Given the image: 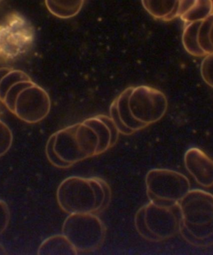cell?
Instances as JSON below:
<instances>
[{"label":"cell","mask_w":213,"mask_h":255,"mask_svg":"<svg viewBox=\"0 0 213 255\" xmlns=\"http://www.w3.org/2000/svg\"><path fill=\"white\" fill-rule=\"evenodd\" d=\"M164 93L147 86L129 87L113 101L110 117L118 132L130 135L160 121L167 112Z\"/></svg>","instance_id":"cell-1"},{"label":"cell","mask_w":213,"mask_h":255,"mask_svg":"<svg viewBox=\"0 0 213 255\" xmlns=\"http://www.w3.org/2000/svg\"><path fill=\"white\" fill-rule=\"evenodd\" d=\"M111 199L109 185L99 177H69L56 192L59 207L69 215L98 214L108 207Z\"/></svg>","instance_id":"cell-2"},{"label":"cell","mask_w":213,"mask_h":255,"mask_svg":"<svg viewBox=\"0 0 213 255\" xmlns=\"http://www.w3.org/2000/svg\"><path fill=\"white\" fill-rule=\"evenodd\" d=\"M179 231L188 243L207 246L213 243V195L205 190H190L178 204Z\"/></svg>","instance_id":"cell-3"},{"label":"cell","mask_w":213,"mask_h":255,"mask_svg":"<svg viewBox=\"0 0 213 255\" xmlns=\"http://www.w3.org/2000/svg\"><path fill=\"white\" fill-rule=\"evenodd\" d=\"M0 101L19 120L28 124H36L44 120L51 107L48 93L30 77L9 86Z\"/></svg>","instance_id":"cell-4"},{"label":"cell","mask_w":213,"mask_h":255,"mask_svg":"<svg viewBox=\"0 0 213 255\" xmlns=\"http://www.w3.org/2000/svg\"><path fill=\"white\" fill-rule=\"evenodd\" d=\"M178 205L164 206L150 202L140 208L135 216V226L143 239L160 242L170 239L179 231L181 217Z\"/></svg>","instance_id":"cell-5"},{"label":"cell","mask_w":213,"mask_h":255,"mask_svg":"<svg viewBox=\"0 0 213 255\" xmlns=\"http://www.w3.org/2000/svg\"><path fill=\"white\" fill-rule=\"evenodd\" d=\"M146 192L150 202L173 207L189 192L190 182L182 173L165 168H153L145 177Z\"/></svg>","instance_id":"cell-6"},{"label":"cell","mask_w":213,"mask_h":255,"mask_svg":"<svg viewBox=\"0 0 213 255\" xmlns=\"http://www.w3.org/2000/svg\"><path fill=\"white\" fill-rule=\"evenodd\" d=\"M62 234L79 253L94 251L101 247L106 228L96 214H69L63 223Z\"/></svg>","instance_id":"cell-7"},{"label":"cell","mask_w":213,"mask_h":255,"mask_svg":"<svg viewBox=\"0 0 213 255\" xmlns=\"http://www.w3.org/2000/svg\"><path fill=\"white\" fill-rule=\"evenodd\" d=\"M34 40V29L28 20L13 13L0 24V59L12 60L28 51Z\"/></svg>","instance_id":"cell-8"},{"label":"cell","mask_w":213,"mask_h":255,"mask_svg":"<svg viewBox=\"0 0 213 255\" xmlns=\"http://www.w3.org/2000/svg\"><path fill=\"white\" fill-rule=\"evenodd\" d=\"M187 171L198 184L205 188L213 187V160L202 149L192 147L184 155Z\"/></svg>","instance_id":"cell-9"},{"label":"cell","mask_w":213,"mask_h":255,"mask_svg":"<svg viewBox=\"0 0 213 255\" xmlns=\"http://www.w3.org/2000/svg\"><path fill=\"white\" fill-rule=\"evenodd\" d=\"M178 0H142L143 6L155 18L165 21L178 17Z\"/></svg>","instance_id":"cell-10"},{"label":"cell","mask_w":213,"mask_h":255,"mask_svg":"<svg viewBox=\"0 0 213 255\" xmlns=\"http://www.w3.org/2000/svg\"><path fill=\"white\" fill-rule=\"evenodd\" d=\"M38 254L44 255H78V252L70 241L62 234L52 235L41 243Z\"/></svg>","instance_id":"cell-11"},{"label":"cell","mask_w":213,"mask_h":255,"mask_svg":"<svg viewBox=\"0 0 213 255\" xmlns=\"http://www.w3.org/2000/svg\"><path fill=\"white\" fill-rule=\"evenodd\" d=\"M84 0H45L48 11L61 19L73 18L81 11Z\"/></svg>","instance_id":"cell-12"},{"label":"cell","mask_w":213,"mask_h":255,"mask_svg":"<svg viewBox=\"0 0 213 255\" xmlns=\"http://www.w3.org/2000/svg\"><path fill=\"white\" fill-rule=\"evenodd\" d=\"M202 21L192 22L185 23L182 34L183 47L190 55L195 57H203L207 55L201 48L198 43V30Z\"/></svg>","instance_id":"cell-13"},{"label":"cell","mask_w":213,"mask_h":255,"mask_svg":"<svg viewBox=\"0 0 213 255\" xmlns=\"http://www.w3.org/2000/svg\"><path fill=\"white\" fill-rule=\"evenodd\" d=\"M212 0H195L192 8L187 13L183 14L180 18L185 23L202 21L213 13Z\"/></svg>","instance_id":"cell-14"},{"label":"cell","mask_w":213,"mask_h":255,"mask_svg":"<svg viewBox=\"0 0 213 255\" xmlns=\"http://www.w3.org/2000/svg\"><path fill=\"white\" fill-rule=\"evenodd\" d=\"M213 23V13L202 21L198 30V43L206 54L213 53V47L210 39V32Z\"/></svg>","instance_id":"cell-15"},{"label":"cell","mask_w":213,"mask_h":255,"mask_svg":"<svg viewBox=\"0 0 213 255\" xmlns=\"http://www.w3.org/2000/svg\"><path fill=\"white\" fill-rule=\"evenodd\" d=\"M13 142V135L10 128L0 120V157L8 152Z\"/></svg>","instance_id":"cell-16"},{"label":"cell","mask_w":213,"mask_h":255,"mask_svg":"<svg viewBox=\"0 0 213 255\" xmlns=\"http://www.w3.org/2000/svg\"><path fill=\"white\" fill-rule=\"evenodd\" d=\"M200 73L205 83L213 88V53L205 56L201 63Z\"/></svg>","instance_id":"cell-17"},{"label":"cell","mask_w":213,"mask_h":255,"mask_svg":"<svg viewBox=\"0 0 213 255\" xmlns=\"http://www.w3.org/2000/svg\"><path fill=\"white\" fill-rule=\"evenodd\" d=\"M10 222V210L8 204L0 199V235L3 234Z\"/></svg>","instance_id":"cell-18"},{"label":"cell","mask_w":213,"mask_h":255,"mask_svg":"<svg viewBox=\"0 0 213 255\" xmlns=\"http://www.w3.org/2000/svg\"><path fill=\"white\" fill-rule=\"evenodd\" d=\"M45 152L47 158H48L49 162L54 166V167L59 168H68V166H67L65 163L62 162L57 157L55 153H54L53 147V138H52L51 136L49 137L48 141H47Z\"/></svg>","instance_id":"cell-19"},{"label":"cell","mask_w":213,"mask_h":255,"mask_svg":"<svg viewBox=\"0 0 213 255\" xmlns=\"http://www.w3.org/2000/svg\"><path fill=\"white\" fill-rule=\"evenodd\" d=\"M195 0H178V17H180L192 8Z\"/></svg>","instance_id":"cell-20"},{"label":"cell","mask_w":213,"mask_h":255,"mask_svg":"<svg viewBox=\"0 0 213 255\" xmlns=\"http://www.w3.org/2000/svg\"><path fill=\"white\" fill-rule=\"evenodd\" d=\"M210 39L211 41V43H212V46L213 47V23H212V27H211L210 32Z\"/></svg>","instance_id":"cell-21"},{"label":"cell","mask_w":213,"mask_h":255,"mask_svg":"<svg viewBox=\"0 0 213 255\" xmlns=\"http://www.w3.org/2000/svg\"><path fill=\"white\" fill-rule=\"evenodd\" d=\"M6 254V250L4 249L3 245L0 244V255H5Z\"/></svg>","instance_id":"cell-22"},{"label":"cell","mask_w":213,"mask_h":255,"mask_svg":"<svg viewBox=\"0 0 213 255\" xmlns=\"http://www.w3.org/2000/svg\"><path fill=\"white\" fill-rule=\"evenodd\" d=\"M2 1V0H0V2H1Z\"/></svg>","instance_id":"cell-23"},{"label":"cell","mask_w":213,"mask_h":255,"mask_svg":"<svg viewBox=\"0 0 213 255\" xmlns=\"http://www.w3.org/2000/svg\"><path fill=\"white\" fill-rule=\"evenodd\" d=\"M213 3V0H212Z\"/></svg>","instance_id":"cell-24"},{"label":"cell","mask_w":213,"mask_h":255,"mask_svg":"<svg viewBox=\"0 0 213 255\" xmlns=\"http://www.w3.org/2000/svg\"></svg>","instance_id":"cell-25"}]
</instances>
